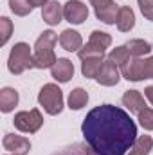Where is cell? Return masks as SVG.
I'll use <instances>...</instances> for the list:
<instances>
[{"mask_svg": "<svg viewBox=\"0 0 153 155\" xmlns=\"http://www.w3.org/2000/svg\"><path fill=\"white\" fill-rule=\"evenodd\" d=\"M9 7L18 16H27L33 11V4L29 0H9Z\"/></svg>", "mask_w": 153, "mask_h": 155, "instance_id": "44dd1931", "label": "cell"}, {"mask_svg": "<svg viewBox=\"0 0 153 155\" xmlns=\"http://www.w3.org/2000/svg\"><path fill=\"white\" fill-rule=\"evenodd\" d=\"M108 58L114 61V63H117L119 67H122L132 56H130V52H128V49H126V45H121V47H115V49H112L110 51V54H108Z\"/></svg>", "mask_w": 153, "mask_h": 155, "instance_id": "7402d4cb", "label": "cell"}, {"mask_svg": "<svg viewBox=\"0 0 153 155\" xmlns=\"http://www.w3.org/2000/svg\"><path fill=\"white\" fill-rule=\"evenodd\" d=\"M86 103H88V94H86V90H83V88H74V90L70 92V96H69V107H70L72 110H81Z\"/></svg>", "mask_w": 153, "mask_h": 155, "instance_id": "ffe728a7", "label": "cell"}, {"mask_svg": "<svg viewBox=\"0 0 153 155\" xmlns=\"http://www.w3.org/2000/svg\"><path fill=\"white\" fill-rule=\"evenodd\" d=\"M7 67H9V71L13 74H22L27 69H33L34 63H33L31 47L27 43H24V41L16 43L11 49V54H9V60H7Z\"/></svg>", "mask_w": 153, "mask_h": 155, "instance_id": "3957f363", "label": "cell"}, {"mask_svg": "<svg viewBox=\"0 0 153 155\" xmlns=\"http://www.w3.org/2000/svg\"><path fill=\"white\" fill-rule=\"evenodd\" d=\"M121 74L128 81H141V79H144V60L130 58L121 67Z\"/></svg>", "mask_w": 153, "mask_h": 155, "instance_id": "30bf717a", "label": "cell"}, {"mask_svg": "<svg viewBox=\"0 0 153 155\" xmlns=\"http://www.w3.org/2000/svg\"><path fill=\"white\" fill-rule=\"evenodd\" d=\"M4 148L13 155H27L31 150V143L29 139L22 137V135H15V134H5L4 137Z\"/></svg>", "mask_w": 153, "mask_h": 155, "instance_id": "ba28073f", "label": "cell"}, {"mask_svg": "<svg viewBox=\"0 0 153 155\" xmlns=\"http://www.w3.org/2000/svg\"><path fill=\"white\" fill-rule=\"evenodd\" d=\"M61 16H63V7H61V4L56 2V0H50V2H49L47 5H43V9H41V18H43V22L49 24V25H58V24L61 22Z\"/></svg>", "mask_w": 153, "mask_h": 155, "instance_id": "7c38bea8", "label": "cell"}, {"mask_svg": "<svg viewBox=\"0 0 153 155\" xmlns=\"http://www.w3.org/2000/svg\"><path fill=\"white\" fill-rule=\"evenodd\" d=\"M13 123H15V128H18L20 132H24V134H34V132H38L40 128H41L43 117H41L38 108H33L29 112H18L15 116V119H13Z\"/></svg>", "mask_w": 153, "mask_h": 155, "instance_id": "5b68a950", "label": "cell"}, {"mask_svg": "<svg viewBox=\"0 0 153 155\" xmlns=\"http://www.w3.org/2000/svg\"><path fill=\"white\" fill-rule=\"evenodd\" d=\"M137 2H139L141 13L144 15V18L153 22V0H137Z\"/></svg>", "mask_w": 153, "mask_h": 155, "instance_id": "4316f807", "label": "cell"}, {"mask_svg": "<svg viewBox=\"0 0 153 155\" xmlns=\"http://www.w3.org/2000/svg\"><path fill=\"white\" fill-rule=\"evenodd\" d=\"M144 94H146V97L150 99V103L153 105V85H150V87H146V90H144Z\"/></svg>", "mask_w": 153, "mask_h": 155, "instance_id": "f1b7e54d", "label": "cell"}, {"mask_svg": "<svg viewBox=\"0 0 153 155\" xmlns=\"http://www.w3.org/2000/svg\"><path fill=\"white\" fill-rule=\"evenodd\" d=\"M122 105L130 110V114H139L146 108V101L139 90H126L122 96Z\"/></svg>", "mask_w": 153, "mask_h": 155, "instance_id": "4fadbf2b", "label": "cell"}, {"mask_svg": "<svg viewBox=\"0 0 153 155\" xmlns=\"http://www.w3.org/2000/svg\"><path fill=\"white\" fill-rule=\"evenodd\" d=\"M86 144L99 155H124L137 141V126L128 112L114 105L92 108L81 124Z\"/></svg>", "mask_w": 153, "mask_h": 155, "instance_id": "6da1fadb", "label": "cell"}, {"mask_svg": "<svg viewBox=\"0 0 153 155\" xmlns=\"http://www.w3.org/2000/svg\"><path fill=\"white\" fill-rule=\"evenodd\" d=\"M38 101L43 107V110L50 116H58L63 110V94H61L60 87L54 83H47L41 87L38 94Z\"/></svg>", "mask_w": 153, "mask_h": 155, "instance_id": "277c9868", "label": "cell"}, {"mask_svg": "<svg viewBox=\"0 0 153 155\" xmlns=\"http://www.w3.org/2000/svg\"><path fill=\"white\" fill-rule=\"evenodd\" d=\"M117 29L122 31V33H128L133 29L135 25V15L132 11V7L124 5V7H119V15H117Z\"/></svg>", "mask_w": 153, "mask_h": 155, "instance_id": "9a60e30c", "label": "cell"}, {"mask_svg": "<svg viewBox=\"0 0 153 155\" xmlns=\"http://www.w3.org/2000/svg\"><path fill=\"white\" fill-rule=\"evenodd\" d=\"M77 56H79L81 61L86 60V58H94V56H105V49H101V47H97V45H94V43L88 41L85 47H81L77 51Z\"/></svg>", "mask_w": 153, "mask_h": 155, "instance_id": "603a6c76", "label": "cell"}, {"mask_svg": "<svg viewBox=\"0 0 153 155\" xmlns=\"http://www.w3.org/2000/svg\"><path fill=\"white\" fill-rule=\"evenodd\" d=\"M119 76H121L119 74V65L108 58V60H105V63H103V67H101L96 79H97V83H101L105 87H114V85L119 83Z\"/></svg>", "mask_w": 153, "mask_h": 155, "instance_id": "9c48e42d", "label": "cell"}, {"mask_svg": "<svg viewBox=\"0 0 153 155\" xmlns=\"http://www.w3.org/2000/svg\"><path fill=\"white\" fill-rule=\"evenodd\" d=\"M29 2L33 4V7H36V5H41V7H43V5L49 4V0H29Z\"/></svg>", "mask_w": 153, "mask_h": 155, "instance_id": "f546056e", "label": "cell"}, {"mask_svg": "<svg viewBox=\"0 0 153 155\" xmlns=\"http://www.w3.org/2000/svg\"><path fill=\"white\" fill-rule=\"evenodd\" d=\"M126 49H128V52H130V56L132 58H141V56H144V54H150L151 52V43L150 41H146V40H130V41H126Z\"/></svg>", "mask_w": 153, "mask_h": 155, "instance_id": "ac0fdd59", "label": "cell"}, {"mask_svg": "<svg viewBox=\"0 0 153 155\" xmlns=\"http://www.w3.org/2000/svg\"><path fill=\"white\" fill-rule=\"evenodd\" d=\"M56 41H58V36L52 31H43L40 35V38L34 43V54H33L34 69H49L58 61L56 54H54Z\"/></svg>", "mask_w": 153, "mask_h": 155, "instance_id": "7a4b0ae2", "label": "cell"}, {"mask_svg": "<svg viewBox=\"0 0 153 155\" xmlns=\"http://www.w3.org/2000/svg\"><path fill=\"white\" fill-rule=\"evenodd\" d=\"M60 45L65 51L74 52V51H79L83 47V38H81V35L77 31H74V29H65L60 35Z\"/></svg>", "mask_w": 153, "mask_h": 155, "instance_id": "5bb4252c", "label": "cell"}, {"mask_svg": "<svg viewBox=\"0 0 153 155\" xmlns=\"http://www.w3.org/2000/svg\"><path fill=\"white\" fill-rule=\"evenodd\" d=\"M105 63V56H94V58H86L81 63V72L85 78H97L101 67Z\"/></svg>", "mask_w": 153, "mask_h": 155, "instance_id": "e0dca14e", "label": "cell"}, {"mask_svg": "<svg viewBox=\"0 0 153 155\" xmlns=\"http://www.w3.org/2000/svg\"><path fill=\"white\" fill-rule=\"evenodd\" d=\"M90 4L94 5V11H96V16L112 25L117 22V15H119V7L117 4H114V0H90Z\"/></svg>", "mask_w": 153, "mask_h": 155, "instance_id": "8992f818", "label": "cell"}, {"mask_svg": "<svg viewBox=\"0 0 153 155\" xmlns=\"http://www.w3.org/2000/svg\"><path fill=\"white\" fill-rule=\"evenodd\" d=\"M153 148V139L150 135H141V137H137V141H135V144L132 146V152L130 155H150Z\"/></svg>", "mask_w": 153, "mask_h": 155, "instance_id": "d6986e66", "label": "cell"}, {"mask_svg": "<svg viewBox=\"0 0 153 155\" xmlns=\"http://www.w3.org/2000/svg\"><path fill=\"white\" fill-rule=\"evenodd\" d=\"M88 41L106 51V49L110 47V43H112V36H110L108 33H103V31H94V33L90 35V40H88Z\"/></svg>", "mask_w": 153, "mask_h": 155, "instance_id": "cb8c5ba5", "label": "cell"}, {"mask_svg": "<svg viewBox=\"0 0 153 155\" xmlns=\"http://www.w3.org/2000/svg\"><path fill=\"white\" fill-rule=\"evenodd\" d=\"M144 79H153V56L144 60Z\"/></svg>", "mask_w": 153, "mask_h": 155, "instance_id": "83f0119b", "label": "cell"}, {"mask_svg": "<svg viewBox=\"0 0 153 155\" xmlns=\"http://www.w3.org/2000/svg\"><path fill=\"white\" fill-rule=\"evenodd\" d=\"M63 16H65L67 22L79 25L88 18V7L79 0H69L63 5Z\"/></svg>", "mask_w": 153, "mask_h": 155, "instance_id": "52a82bcc", "label": "cell"}, {"mask_svg": "<svg viewBox=\"0 0 153 155\" xmlns=\"http://www.w3.org/2000/svg\"><path fill=\"white\" fill-rule=\"evenodd\" d=\"M18 105V92L11 87H5L0 90V110L4 114L11 112L15 107Z\"/></svg>", "mask_w": 153, "mask_h": 155, "instance_id": "2e32d148", "label": "cell"}, {"mask_svg": "<svg viewBox=\"0 0 153 155\" xmlns=\"http://www.w3.org/2000/svg\"><path fill=\"white\" fill-rule=\"evenodd\" d=\"M50 74L56 81L60 83H67L70 78L74 76V65L70 60L67 58H58V61L50 67Z\"/></svg>", "mask_w": 153, "mask_h": 155, "instance_id": "8fae6325", "label": "cell"}, {"mask_svg": "<svg viewBox=\"0 0 153 155\" xmlns=\"http://www.w3.org/2000/svg\"><path fill=\"white\" fill-rule=\"evenodd\" d=\"M137 116H139V123H141V126L144 130H153V108H148L146 107Z\"/></svg>", "mask_w": 153, "mask_h": 155, "instance_id": "484cf974", "label": "cell"}, {"mask_svg": "<svg viewBox=\"0 0 153 155\" xmlns=\"http://www.w3.org/2000/svg\"><path fill=\"white\" fill-rule=\"evenodd\" d=\"M11 33H13V22H11L7 16H2V18H0V35H2L0 43H2V45L7 43V40L11 38Z\"/></svg>", "mask_w": 153, "mask_h": 155, "instance_id": "d4e9b609", "label": "cell"}]
</instances>
